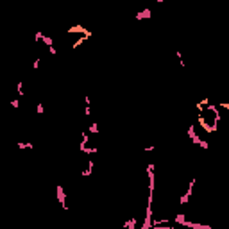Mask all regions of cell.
<instances>
[{
	"instance_id": "3957f363",
	"label": "cell",
	"mask_w": 229,
	"mask_h": 229,
	"mask_svg": "<svg viewBox=\"0 0 229 229\" xmlns=\"http://www.w3.org/2000/svg\"><path fill=\"white\" fill-rule=\"evenodd\" d=\"M147 177H149V193H154V188H156V174H154V165L152 163L147 166Z\"/></svg>"
},
{
	"instance_id": "9c48e42d",
	"label": "cell",
	"mask_w": 229,
	"mask_h": 229,
	"mask_svg": "<svg viewBox=\"0 0 229 229\" xmlns=\"http://www.w3.org/2000/svg\"><path fill=\"white\" fill-rule=\"evenodd\" d=\"M192 142H193V143H197V145H200V147H202L204 150L209 149V143H208L206 140H202L200 136H195V138H192Z\"/></svg>"
},
{
	"instance_id": "7a4b0ae2",
	"label": "cell",
	"mask_w": 229,
	"mask_h": 229,
	"mask_svg": "<svg viewBox=\"0 0 229 229\" xmlns=\"http://www.w3.org/2000/svg\"><path fill=\"white\" fill-rule=\"evenodd\" d=\"M152 217H154V213H152V204L147 202V208H145V218H143L142 229H150L152 227Z\"/></svg>"
},
{
	"instance_id": "6da1fadb",
	"label": "cell",
	"mask_w": 229,
	"mask_h": 229,
	"mask_svg": "<svg viewBox=\"0 0 229 229\" xmlns=\"http://www.w3.org/2000/svg\"><path fill=\"white\" fill-rule=\"evenodd\" d=\"M197 122H199V125H200V129L204 131V133H217V129H218V122L217 120H213L211 124L206 120V116L200 113L199 116H197Z\"/></svg>"
},
{
	"instance_id": "d4e9b609",
	"label": "cell",
	"mask_w": 229,
	"mask_h": 229,
	"mask_svg": "<svg viewBox=\"0 0 229 229\" xmlns=\"http://www.w3.org/2000/svg\"><path fill=\"white\" fill-rule=\"evenodd\" d=\"M200 104H202V106H208V104H209V99H202L200 100Z\"/></svg>"
},
{
	"instance_id": "ba28073f",
	"label": "cell",
	"mask_w": 229,
	"mask_h": 229,
	"mask_svg": "<svg viewBox=\"0 0 229 229\" xmlns=\"http://www.w3.org/2000/svg\"><path fill=\"white\" fill-rule=\"evenodd\" d=\"M93 166H95V163H93V159L90 157V159H88V166L81 172V175H82V177H90V175H91V172H93Z\"/></svg>"
},
{
	"instance_id": "44dd1931",
	"label": "cell",
	"mask_w": 229,
	"mask_h": 229,
	"mask_svg": "<svg viewBox=\"0 0 229 229\" xmlns=\"http://www.w3.org/2000/svg\"><path fill=\"white\" fill-rule=\"evenodd\" d=\"M11 106H13L14 109H18V107H20V100H18V99H14V100H11Z\"/></svg>"
},
{
	"instance_id": "7402d4cb",
	"label": "cell",
	"mask_w": 229,
	"mask_h": 229,
	"mask_svg": "<svg viewBox=\"0 0 229 229\" xmlns=\"http://www.w3.org/2000/svg\"><path fill=\"white\" fill-rule=\"evenodd\" d=\"M36 113H38V115H43V104H41V102L36 106Z\"/></svg>"
},
{
	"instance_id": "7c38bea8",
	"label": "cell",
	"mask_w": 229,
	"mask_h": 229,
	"mask_svg": "<svg viewBox=\"0 0 229 229\" xmlns=\"http://www.w3.org/2000/svg\"><path fill=\"white\" fill-rule=\"evenodd\" d=\"M124 227H129V229H136V217H131L129 220L124 222Z\"/></svg>"
},
{
	"instance_id": "cb8c5ba5",
	"label": "cell",
	"mask_w": 229,
	"mask_h": 229,
	"mask_svg": "<svg viewBox=\"0 0 229 229\" xmlns=\"http://www.w3.org/2000/svg\"><path fill=\"white\" fill-rule=\"evenodd\" d=\"M49 52H50V56H57V50L54 49V45H52V47H49Z\"/></svg>"
},
{
	"instance_id": "9a60e30c",
	"label": "cell",
	"mask_w": 229,
	"mask_h": 229,
	"mask_svg": "<svg viewBox=\"0 0 229 229\" xmlns=\"http://www.w3.org/2000/svg\"><path fill=\"white\" fill-rule=\"evenodd\" d=\"M81 152H82V154H86V156H93V154L97 152V147H84Z\"/></svg>"
},
{
	"instance_id": "ac0fdd59",
	"label": "cell",
	"mask_w": 229,
	"mask_h": 229,
	"mask_svg": "<svg viewBox=\"0 0 229 229\" xmlns=\"http://www.w3.org/2000/svg\"><path fill=\"white\" fill-rule=\"evenodd\" d=\"M16 91H18V97H23L25 93H23V81H18V84H16Z\"/></svg>"
},
{
	"instance_id": "5bb4252c",
	"label": "cell",
	"mask_w": 229,
	"mask_h": 229,
	"mask_svg": "<svg viewBox=\"0 0 229 229\" xmlns=\"http://www.w3.org/2000/svg\"><path fill=\"white\" fill-rule=\"evenodd\" d=\"M190 197H192V195H190L188 192H186V193H183V195H181V199H179V204H181V206L188 204V202H190Z\"/></svg>"
},
{
	"instance_id": "2e32d148",
	"label": "cell",
	"mask_w": 229,
	"mask_h": 229,
	"mask_svg": "<svg viewBox=\"0 0 229 229\" xmlns=\"http://www.w3.org/2000/svg\"><path fill=\"white\" fill-rule=\"evenodd\" d=\"M41 41H43V45H45V47H52V45H54V40H52L50 36H45V34H43Z\"/></svg>"
},
{
	"instance_id": "e0dca14e",
	"label": "cell",
	"mask_w": 229,
	"mask_h": 229,
	"mask_svg": "<svg viewBox=\"0 0 229 229\" xmlns=\"http://www.w3.org/2000/svg\"><path fill=\"white\" fill-rule=\"evenodd\" d=\"M174 222H177V224H181V226H185V224H186L185 215H175V217H174Z\"/></svg>"
},
{
	"instance_id": "30bf717a",
	"label": "cell",
	"mask_w": 229,
	"mask_h": 229,
	"mask_svg": "<svg viewBox=\"0 0 229 229\" xmlns=\"http://www.w3.org/2000/svg\"><path fill=\"white\" fill-rule=\"evenodd\" d=\"M186 134H188V138H190V140L197 136V127H195V124H192V125H188V129H186Z\"/></svg>"
},
{
	"instance_id": "52a82bcc",
	"label": "cell",
	"mask_w": 229,
	"mask_h": 229,
	"mask_svg": "<svg viewBox=\"0 0 229 229\" xmlns=\"http://www.w3.org/2000/svg\"><path fill=\"white\" fill-rule=\"evenodd\" d=\"M150 16H152V11H150L149 7L147 9H143V11H140V13H136V20H149Z\"/></svg>"
},
{
	"instance_id": "484cf974",
	"label": "cell",
	"mask_w": 229,
	"mask_h": 229,
	"mask_svg": "<svg viewBox=\"0 0 229 229\" xmlns=\"http://www.w3.org/2000/svg\"><path fill=\"white\" fill-rule=\"evenodd\" d=\"M156 2H157V4H161V2H163V0H156Z\"/></svg>"
},
{
	"instance_id": "603a6c76",
	"label": "cell",
	"mask_w": 229,
	"mask_h": 229,
	"mask_svg": "<svg viewBox=\"0 0 229 229\" xmlns=\"http://www.w3.org/2000/svg\"><path fill=\"white\" fill-rule=\"evenodd\" d=\"M41 38H43V32H41V30H38L36 36H34V40H36V41H41Z\"/></svg>"
},
{
	"instance_id": "4fadbf2b",
	"label": "cell",
	"mask_w": 229,
	"mask_h": 229,
	"mask_svg": "<svg viewBox=\"0 0 229 229\" xmlns=\"http://www.w3.org/2000/svg\"><path fill=\"white\" fill-rule=\"evenodd\" d=\"M88 133H90V134H99V133H100V129H99V124H97V122H93L91 125L88 127Z\"/></svg>"
},
{
	"instance_id": "5b68a950",
	"label": "cell",
	"mask_w": 229,
	"mask_h": 229,
	"mask_svg": "<svg viewBox=\"0 0 229 229\" xmlns=\"http://www.w3.org/2000/svg\"><path fill=\"white\" fill-rule=\"evenodd\" d=\"M56 193H57V200H59L61 208H63V209H68V204H66V193H64L63 186H57Z\"/></svg>"
},
{
	"instance_id": "8992f818",
	"label": "cell",
	"mask_w": 229,
	"mask_h": 229,
	"mask_svg": "<svg viewBox=\"0 0 229 229\" xmlns=\"http://www.w3.org/2000/svg\"><path fill=\"white\" fill-rule=\"evenodd\" d=\"M88 143H90V133H88V131H82V133H81V145H79V150H82L84 147H88Z\"/></svg>"
},
{
	"instance_id": "277c9868",
	"label": "cell",
	"mask_w": 229,
	"mask_h": 229,
	"mask_svg": "<svg viewBox=\"0 0 229 229\" xmlns=\"http://www.w3.org/2000/svg\"><path fill=\"white\" fill-rule=\"evenodd\" d=\"M66 32H68V34H81V36H90V38H91V30H88V29L82 27V25H72Z\"/></svg>"
},
{
	"instance_id": "d6986e66",
	"label": "cell",
	"mask_w": 229,
	"mask_h": 229,
	"mask_svg": "<svg viewBox=\"0 0 229 229\" xmlns=\"http://www.w3.org/2000/svg\"><path fill=\"white\" fill-rule=\"evenodd\" d=\"M16 145H18V149H29V150L34 149V145H32V143H16Z\"/></svg>"
},
{
	"instance_id": "8fae6325",
	"label": "cell",
	"mask_w": 229,
	"mask_h": 229,
	"mask_svg": "<svg viewBox=\"0 0 229 229\" xmlns=\"http://www.w3.org/2000/svg\"><path fill=\"white\" fill-rule=\"evenodd\" d=\"M88 38H90V36H81V38H79V40H77L75 43H72V50L79 49V47H81L82 43H86V40H88Z\"/></svg>"
},
{
	"instance_id": "ffe728a7",
	"label": "cell",
	"mask_w": 229,
	"mask_h": 229,
	"mask_svg": "<svg viewBox=\"0 0 229 229\" xmlns=\"http://www.w3.org/2000/svg\"><path fill=\"white\" fill-rule=\"evenodd\" d=\"M40 63H41V57H36L34 63H32V68H34V70H38V68H40Z\"/></svg>"
}]
</instances>
